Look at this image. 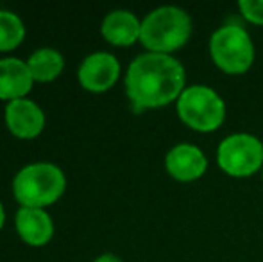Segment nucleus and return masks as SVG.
<instances>
[{"instance_id":"f257e3e1","label":"nucleus","mask_w":263,"mask_h":262,"mask_svg":"<svg viewBox=\"0 0 263 262\" xmlns=\"http://www.w3.org/2000/svg\"><path fill=\"white\" fill-rule=\"evenodd\" d=\"M186 84L184 66L168 54H140L125 74V94L136 110L163 108L181 97Z\"/></svg>"},{"instance_id":"f03ea898","label":"nucleus","mask_w":263,"mask_h":262,"mask_svg":"<svg viewBox=\"0 0 263 262\" xmlns=\"http://www.w3.org/2000/svg\"><path fill=\"white\" fill-rule=\"evenodd\" d=\"M192 36V20L184 9L161 6L142 20L140 42L149 53L168 54L179 50Z\"/></svg>"},{"instance_id":"7ed1b4c3","label":"nucleus","mask_w":263,"mask_h":262,"mask_svg":"<svg viewBox=\"0 0 263 262\" xmlns=\"http://www.w3.org/2000/svg\"><path fill=\"white\" fill-rule=\"evenodd\" d=\"M65 187V172L49 162L25 165L13 180L14 199L24 208H45L54 205L63 196Z\"/></svg>"},{"instance_id":"20e7f679","label":"nucleus","mask_w":263,"mask_h":262,"mask_svg":"<svg viewBox=\"0 0 263 262\" xmlns=\"http://www.w3.org/2000/svg\"><path fill=\"white\" fill-rule=\"evenodd\" d=\"M176 104L179 119L199 133H213L224 124V99L206 84L186 86Z\"/></svg>"},{"instance_id":"39448f33","label":"nucleus","mask_w":263,"mask_h":262,"mask_svg":"<svg viewBox=\"0 0 263 262\" xmlns=\"http://www.w3.org/2000/svg\"><path fill=\"white\" fill-rule=\"evenodd\" d=\"M210 56L224 74L242 76L254 61L253 40L240 25H222L210 38Z\"/></svg>"},{"instance_id":"423d86ee","label":"nucleus","mask_w":263,"mask_h":262,"mask_svg":"<svg viewBox=\"0 0 263 262\" xmlns=\"http://www.w3.org/2000/svg\"><path fill=\"white\" fill-rule=\"evenodd\" d=\"M217 162L228 176H253L263 165V142L249 133H233L218 144Z\"/></svg>"},{"instance_id":"0eeeda50","label":"nucleus","mask_w":263,"mask_h":262,"mask_svg":"<svg viewBox=\"0 0 263 262\" xmlns=\"http://www.w3.org/2000/svg\"><path fill=\"white\" fill-rule=\"evenodd\" d=\"M120 76V63L109 53H93L83 60L77 70L79 84L88 92L102 94L115 86Z\"/></svg>"},{"instance_id":"6e6552de","label":"nucleus","mask_w":263,"mask_h":262,"mask_svg":"<svg viewBox=\"0 0 263 262\" xmlns=\"http://www.w3.org/2000/svg\"><path fill=\"white\" fill-rule=\"evenodd\" d=\"M165 169L177 182H195L202 178L208 169L206 154L194 144H177L166 153Z\"/></svg>"},{"instance_id":"1a4fd4ad","label":"nucleus","mask_w":263,"mask_h":262,"mask_svg":"<svg viewBox=\"0 0 263 262\" xmlns=\"http://www.w3.org/2000/svg\"><path fill=\"white\" fill-rule=\"evenodd\" d=\"M6 126L14 136L24 140L36 138L45 128V113L34 101L24 97L7 102Z\"/></svg>"},{"instance_id":"9d476101","label":"nucleus","mask_w":263,"mask_h":262,"mask_svg":"<svg viewBox=\"0 0 263 262\" xmlns=\"http://www.w3.org/2000/svg\"><path fill=\"white\" fill-rule=\"evenodd\" d=\"M16 232L29 246H45L54 235V223L45 208H24L16 212Z\"/></svg>"},{"instance_id":"9b49d317","label":"nucleus","mask_w":263,"mask_h":262,"mask_svg":"<svg viewBox=\"0 0 263 262\" xmlns=\"http://www.w3.org/2000/svg\"><path fill=\"white\" fill-rule=\"evenodd\" d=\"M32 74L27 61L18 58L0 60V99L2 101H16L24 99L32 88Z\"/></svg>"},{"instance_id":"f8f14e48","label":"nucleus","mask_w":263,"mask_h":262,"mask_svg":"<svg viewBox=\"0 0 263 262\" xmlns=\"http://www.w3.org/2000/svg\"><path fill=\"white\" fill-rule=\"evenodd\" d=\"M101 32L106 42L115 47H129L140 40L142 22L135 13L125 9H115L107 13L102 20Z\"/></svg>"},{"instance_id":"ddd939ff","label":"nucleus","mask_w":263,"mask_h":262,"mask_svg":"<svg viewBox=\"0 0 263 262\" xmlns=\"http://www.w3.org/2000/svg\"><path fill=\"white\" fill-rule=\"evenodd\" d=\"M27 66L32 74V79L38 83H50L65 68V58L59 50L50 49V47H43L38 49L29 56Z\"/></svg>"},{"instance_id":"4468645a","label":"nucleus","mask_w":263,"mask_h":262,"mask_svg":"<svg viewBox=\"0 0 263 262\" xmlns=\"http://www.w3.org/2000/svg\"><path fill=\"white\" fill-rule=\"evenodd\" d=\"M25 38V25L20 16L0 9V53L14 50Z\"/></svg>"},{"instance_id":"2eb2a0df","label":"nucleus","mask_w":263,"mask_h":262,"mask_svg":"<svg viewBox=\"0 0 263 262\" xmlns=\"http://www.w3.org/2000/svg\"><path fill=\"white\" fill-rule=\"evenodd\" d=\"M240 14L254 25H263V0H242L238 2Z\"/></svg>"},{"instance_id":"dca6fc26","label":"nucleus","mask_w":263,"mask_h":262,"mask_svg":"<svg viewBox=\"0 0 263 262\" xmlns=\"http://www.w3.org/2000/svg\"><path fill=\"white\" fill-rule=\"evenodd\" d=\"M93 262H124L120 259V257H117V255H113V253H104V255H101V257H97Z\"/></svg>"},{"instance_id":"f3484780","label":"nucleus","mask_w":263,"mask_h":262,"mask_svg":"<svg viewBox=\"0 0 263 262\" xmlns=\"http://www.w3.org/2000/svg\"><path fill=\"white\" fill-rule=\"evenodd\" d=\"M4 221H6V212H4V206H2V203H0V230H2V226H4Z\"/></svg>"}]
</instances>
